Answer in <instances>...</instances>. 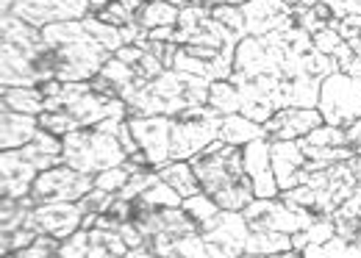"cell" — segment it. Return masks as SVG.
Masks as SVG:
<instances>
[{"label": "cell", "instance_id": "obj_26", "mask_svg": "<svg viewBox=\"0 0 361 258\" xmlns=\"http://www.w3.org/2000/svg\"><path fill=\"white\" fill-rule=\"evenodd\" d=\"M90 231V258H126L128 256V245L120 236V231L114 228H87Z\"/></svg>", "mask_w": 361, "mask_h": 258}, {"label": "cell", "instance_id": "obj_23", "mask_svg": "<svg viewBox=\"0 0 361 258\" xmlns=\"http://www.w3.org/2000/svg\"><path fill=\"white\" fill-rule=\"evenodd\" d=\"M339 17L331 11L328 3H317V6H292V25L295 28H303L306 34H319L325 28H336Z\"/></svg>", "mask_w": 361, "mask_h": 258}, {"label": "cell", "instance_id": "obj_34", "mask_svg": "<svg viewBox=\"0 0 361 258\" xmlns=\"http://www.w3.org/2000/svg\"><path fill=\"white\" fill-rule=\"evenodd\" d=\"M37 236H39V233L31 231V228H25V225L17 228V231H6V233H0V253H3V256H14L17 250L28 247Z\"/></svg>", "mask_w": 361, "mask_h": 258}, {"label": "cell", "instance_id": "obj_30", "mask_svg": "<svg viewBox=\"0 0 361 258\" xmlns=\"http://www.w3.org/2000/svg\"><path fill=\"white\" fill-rule=\"evenodd\" d=\"M180 206H183L186 214L197 222V231H206V228L214 222V216L223 211V209H220L209 195H203V192H197V195H192V197H183Z\"/></svg>", "mask_w": 361, "mask_h": 258}, {"label": "cell", "instance_id": "obj_41", "mask_svg": "<svg viewBox=\"0 0 361 258\" xmlns=\"http://www.w3.org/2000/svg\"><path fill=\"white\" fill-rule=\"evenodd\" d=\"M350 167H353V172H356V178L361 180V153H356V156L350 159Z\"/></svg>", "mask_w": 361, "mask_h": 258}, {"label": "cell", "instance_id": "obj_38", "mask_svg": "<svg viewBox=\"0 0 361 258\" xmlns=\"http://www.w3.org/2000/svg\"><path fill=\"white\" fill-rule=\"evenodd\" d=\"M336 31L345 42H361V14H348L336 23Z\"/></svg>", "mask_w": 361, "mask_h": 258}, {"label": "cell", "instance_id": "obj_32", "mask_svg": "<svg viewBox=\"0 0 361 258\" xmlns=\"http://www.w3.org/2000/svg\"><path fill=\"white\" fill-rule=\"evenodd\" d=\"M212 17H214L220 25H226L236 42H242V39L247 37V25H245L242 6H231V3H226V6H214V8H212Z\"/></svg>", "mask_w": 361, "mask_h": 258}, {"label": "cell", "instance_id": "obj_2", "mask_svg": "<svg viewBox=\"0 0 361 258\" xmlns=\"http://www.w3.org/2000/svg\"><path fill=\"white\" fill-rule=\"evenodd\" d=\"M45 42L53 47L56 56V78L61 84L92 81L106 61L114 56L103 42L94 39L87 20H67L42 28Z\"/></svg>", "mask_w": 361, "mask_h": 258}, {"label": "cell", "instance_id": "obj_15", "mask_svg": "<svg viewBox=\"0 0 361 258\" xmlns=\"http://www.w3.org/2000/svg\"><path fill=\"white\" fill-rule=\"evenodd\" d=\"M84 222V209L78 200H61V203H37L25 216V228L37 233H50L59 239H67L75 233Z\"/></svg>", "mask_w": 361, "mask_h": 258}, {"label": "cell", "instance_id": "obj_29", "mask_svg": "<svg viewBox=\"0 0 361 258\" xmlns=\"http://www.w3.org/2000/svg\"><path fill=\"white\" fill-rule=\"evenodd\" d=\"M303 256L306 258H361V245L348 239V236H339L334 233L331 239H325L322 245H309L303 247Z\"/></svg>", "mask_w": 361, "mask_h": 258}, {"label": "cell", "instance_id": "obj_25", "mask_svg": "<svg viewBox=\"0 0 361 258\" xmlns=\"http://www.w3.org/2000/svg\"><path fill=\"white\" fill-rule=\"evenodd\" d=\"M292 247V233H278V231H250L247 245H245V258L256 256H275L286 253Z\"/></svg>", "mask_w": 361, "mask_h": 258}, {"label": "cell", "instance_id": "obj_40", "mask_svg": "<svg viewBox=\"0 0 361 258\" xmlns=\"http://www.w3.org/2000/svg\"><path fill=\"white\" fill-rule=\"evenodd\" d=\"M322 3H328L331 11H334L339 20L348 17V14H361V0H322Z\"/></svg>", "mask_w": 361, "mask_h": 258}, {"label": "cell", "instance_id": "obj_22", "mask_svg": "<svg viewBox=\"0 0 361 258\" xmlns=\"http://www.w3.org/2000/svg\"><path fill=\"white\" fill-rule=\"evenodd\" d=\"M267 136V130L262 123H256V120H250V117H245V114H226L223 117V125H220V139L226 142V145H236V147H245L247 142H253V139H264Z\"/></svg>", "mask_w": 361, "mask_h": 258}, {"label": "cell", "instance_id": "obj_17", "mask_svg": "<svg viewBox=\"0 0 361 258\" xmlns=\"http://www.w3.org/2000/svg\"><path fill=\"white\" fill-rule=\"evenodd\" d=\"M247 37H267L272 31L295 28L292 25V6L283 0H247L242 3Z\"/></svg>", "mask_w": 361, "mask_h": 258}, {"label": "cell", "instance_id": "obj_21", "mask_svg": "<svg viewBox=\"0 0 361 258\" xmlns=\"http://www.w3.org/2000/svg\"><path fill=\"white\" fill-rule=\"evenodd\" d=\"M145 0H90V14L109 25H134Z\"/></svg>", "mask_w": 361, "mask_h": 258}, {"label": "cell", "instance_id": "obj_31", "mask_svg": "<svg viewBox=\"0 0 361 258\" xmlns=\"http://www.w3.org/2000/svg\"><path fill=\"white\" fill-rule=\"evenodd\" d=\"M209 106L220 114H236L239 111V92L231 81H212L209 86Z\"/></svg>", "mask_w": 361, "mask_h": 258}, {"label": "cell", "instance_id": "obj_16", "mask_svg": "<svg viewBox=\"0 0 361 258\" xmlns=\"http://www.w3.org/2000/svg\"><path fill=\"white\" fill-rule=\"evenodd\" d=\"M242 161H245V172L253 183V195L256 197H278L281 186L275 180V170H272V156H270V139H253L242 147Z\"/></svg>", "mask_w": 361, "mask_h": 258}, {"label": "cell", "instance_id": "obj_13", "mask_svg": "<svg viewBox=\"0 0 361 258\" xmlns=\"http://www.w3.org/2000/svg\"><path fill=\"white\" fill-rule=\"evenodd\" d=\"M176 42L195 44V47H214V50H223L226 44H239L226 25H220L212 17V8H206V6H192V8L180 11Z\"/></svg>", "mask_w": 361, "mask_h": 258}, {"label": "cell", "instance_id": "obj_24", "mask_svg": "<svg viewBox=\"0 0 361 258\" xmlns=\"http://www.w3.org/2000/svg\"><path fill=\"white\" fill-rule=\"evenodd\" d=\"M0 103L20 114H42L47 97L39 86H0Z\"/></svg>", "mask_w": 361, "mask_h": 258}, {"label": "cell", "instance_id": "obj_44", "mask_svg": "<svg viewBox=\"0 0 361 258\" xmlns=\"http://www.w3.org/2000/svg\"><path fill=\"white\" fill-rule=\"evenodd\" d=\"M226 3H231V6H242V3H247V0H226Z\"/></svg>", "mask_w": 361, "mask_h": 258}, {"label": "cell", "instance_id": "obj_8", "mask_svg": "<svg viewBox=\"0 0 361 258\" xmlns=\"http://www.w3.org/2000/svg\"><path fill=\"white\" fill-rule=\"evenodd\" d=\"M317 109L328 125L350 128L361 117V78L339 70L322 78Z\"/></svg>", "mask_w": 361, "mask_h": 258}, {"label": "cell", "instance_id": "obj_6", "mask_svg": "<svg viewBox=\"0 0 361 258\" xmlns=\"http://www.w3.org/2000/svg\"><path fill=\"white\" fill-rule=\"evenodd\" d=\"M64 139V164H70L73 170L97 175V172L109 170V167H120L126 161V147L120 145L117 133L103 130L100 125L92 128H78Z\"/></svg>", "mask_w": 361, "mask_h": 258}, {"label": "cell", "instance_id": "obj_18", "mask_svg": "<svg viewBox=\"0 0 361 258\" xmlns=\"http://www.w3.org/2000/svg\"><path fill=\"white\" fill-rule=\"evenodd\" d=\"M39 167L20 150H0V197H28Z\"/></svg>", "mask_w": 361, "mask_h": 258}, {"label": "cell", "instance_id": "obj_14", "mask_svg": "<svg viewBox=\"0 0 361 258\" xmlns=\"http://www.w3.org/2000/svg\"><path fill=\"white\" fill-rule=\"evenodd\" d=\"M11 14L42 31L56 23L84 20L90 14V0H14Z\"/></svg>", "mask_w": 361, "mask_h": 258}, {"label": "cell", "instance_id": "obj_36", "mask_svg": "<svg viewBox=\"0 0 361 258\" xmlns=\"http://www.w3.org/2000/svg\"><path fill=\"white\" fill-rule=\"evenodd\" d=\"M128 178H131V172L120 164V167H109V170L97 172V175H94V186H97V189H106V192H111V195H117V192L128 183Z\"/></svg>", "mask_w": 361, "mask_h": 258}, {"label": "cell", "instance_id": "obj_43", "mask_svg": "<svg viewBox=\"0 0 361 258\" xmlns=\"http://www.w3.org/2000/svg\"><path fill=\"white\" fill-rule=\"evenodd\" d=\"M283 3H289V6H317L319 0H283Z\"/></svg>", "mask_w": 361, "mask_h": 258}, {"label": "cell", "instance_id": "obj_11", "mask_svg": "<svg viewBox=\"0 0 361 258\" xmlns=\"http://www.w3.org/2000/svg\"><path fill=\"white\" fill-rule=\"evenodd\" d=\"M209 258H242L245 256V245L250 236V225L242 216V211H220L214 216V222L200 231Z\"/></svg>", "mask_w": 361, "mask_h": 258}, {"label": "cell", "instance_id": "obj_19", "mask_svg": "<svg viewBox=\"0 0 361 258\" xmlns=\"http://www.w3.org/2000/svg\"><path fill=\"white\" fill-rule=\"evenodd\" d=\"M325 120L319 114V109H281L275 111L270 120L264 123L267 139H300L306 133L319 128Z\"/></svg>", "mask_w": 361, "mask_h": 258}, {"label": "cell", "instance_id": "obj_27", "mask_svg": "<svg viewBox=\"0 0 361 258\" xmlns=\"http://www.w3.org/2000/svg\"><path fill=\"white\" fill-rule=\"evenodd\" d=\"M161 180H167L180 197H192L200 192V180H197V172L192 167V161H170L164 167H159Z\"/></svg>", "mask_w": 361, "mask_h": 258}, {"label": "cell", "instance_id": "obj_7", "mask_svg": "<svg viewBox=\"0 0 361 258\" xmlns=\"http://www.w3.org/2000/svg\"><path fill=\"white\" fill-rule=\"evenodd\" d=\"M45 111H67L78 123V128H92L109 117H131L123 97H106L94 92L90 81L64 84L56 97H47Z\"/></svg>", "mask_w": 361, "mask_h": 258}, {"label": "cell", "instance_id": "obj_20", "mask_svg": "<svg viewBox=\"0 0 361 258\" xmlns=\"http://www.w3.org/2000/svg\"><path fill=\"white\" fill-rule=\"evenodd\" d=\"M39 130V114H20L0 103V150L25 147Z\"/></svg>", "mask_w": 361, "mask_h": 258}, {"label": "cell", "instance_id": "obj_9", "mask_svg": "<svg viewBox=\"0 0 361 258\" xmlns=\"http://www.w3.org/2000/svg\"><path fill=\"white\" fill-rule=\"evenodd\" d=\"M242 216L247 219L250 231H278V233H295L319 219L306 209L286 206L281 197H253V203L242 209Z\"/></svg>", "mask_w": 361, "mask_h": 258}, {"label": "cell", "instance_id": "obj_10", "mask_svg": "<svg viewBox=\"0 0 361 258\" xmlns=\"http://www.w3.org/2000/svg\"><path fill=\"white\" fill-rule=\"evenodd\" d=\"M90 189H94V175L73 170L70 164H56L42 170L31 186V200L37 203H61V200H81Z\"/></svg>", "mask_w": 361, "mask_h": 258}, {"label": "cell", "instance_id": "obj_5", "mask_svg": "<svg viewBox=\"0 0 361 258\" xmlns=\"http://www.w3.org/2000/svg\"><path fill=\"white\" fill-rule=\"evenodd\" d=\"M356 186H359V178L350 167V161H339L334 167H325V170L309 175L306 183H300L295 189H283L278 197L286 206L306 209L314 216H334V211L353 195Z\"/></svg>", "mask_w": 361, "mask_h": 258}, {"label": "cell", "instance_id": "obj_35", "mask_svg": "<svg viewBox=\"0 0 361 258\" xmlns=\"http://www.w3.org/2000/svg\"><path fill=\"white\" fill-rule=\"evenodd\" d=\"M59 258H90V231L87 228H78L75 233H70L67 239H61Z\"/></svg>", "mask_w": 361, "mask_h": 258}, {"label": "cell", "instance_id": "obj_28", "mask_svg": "<svg viewBox=\"0 0 361 258\" xmlns=\"http://www.w3.org/2000/svg\"><path fill=\"white\" fill-rule=\"evenodd\" d=\"M180 8H176L173 3L167 0H153V3H145L142 11L136 14V25L142 31H153V28H161V25H178Z\"/></svg>", "mask_w": 361, "mask_h": 258}, {"label": "cell", "instance_id": "obj_37", "mask_svg": "<svg viewBox=\"0 0 361 258\" xmlns=\"http://www.w3.org/2000/svg\"><path fill=\"white\" fill-rule=\"evenodd\" d=\"M111 200H114V195L111 192H106V189H90L78 203H81V209H84V214H103L109 206H111Z\"/></svg>", "mask_w": 361, "mask_h": 258}, {"label": "cell", "instance_id": "obj_4", "mask_svg": "<svg viewBox=\"0 0 361 258\" xmlns=\"http://www.w3.org/2000/svg\"><path fill=\"white\" fill-rule=\"evenodd\" d=\"M197 172L200 192L209 195L220 209L226 211H242L247 203H253V183L245 172L242 147L223 145L214 153H197L189 159Z\"/></svg>", "mask_w": 361, "mask_h": 258}, {"label": "cell", "instance_id": "obj_39", "mask_svg": "<svg viewBox=\"0 0 361 258\" xmlns=\"http://www.w3.org/2000/svg\"><path fill=\"white\" fill-rule=\"evenodd\" d=\"M314 39V47L319 53H325V56H334V50L342 44V37H339V31L336 28H325V31H319L312 37Z\"/></svg>", "mask_w": 361, "mask_h": 258}, {"label": "cell", "instance_id": "obj_12", "mask_svg": "<svg viewBox=\"0 0 361 258\" xmlns=\"http://www.w3.org/2000/svg\"><path fill=\"white\" fill-rule=\"evenodd\" d=\"M233 56H236V44H226L223 50L180 44L178 53H176L173 70L200 75L206 81H228L231 78V70H233Z\"/></svg>", "mask_w": 361, "mask_h": 258}, {"label": "cell", "instance_id": "obj_1", "mask_svg": "<svg viewBox=\"0 0 361 258\" xmlns=\"http://www.w3.org/2000/svg\"><path fill=\"white\" fill-rule=\"evenodd\" d=\"M56 78V56L42 31L17 14L0 17V86H39Z\"/></svg>", "mask_w": 361, "mask_h": 258}, {"label": "cell", "instance_id": "obj_3", "mask_svg": "<svg viewBox=\"0 0 361 258\" xmlns=\"http://www.w3.org/2000/svg\"><path fill=\"white\" fill-rule=\"evenodd\" d=\"M209 86L212 81H206L200 75L180 73V70H164L159 78L147 81L134 92H126L123 100L128 103L131 117H153V114L176 117L183 109L206 106Z\"/></svg>", "mask_w": 361, "mask_h": 258}, {"label": "cell", "instance_id": "obj_33", "mask_svg": "<svg viewBox=\"0 0 361 258\" xmlns=\"http://www.w3.org/2000/svg\"><path fill=\"white\" fill-rule=\"evenodd\" d=\"M61 250V239L59 236H50V233H39L28 247L17 250V258H59Z\"/></svg>", "mask_w": 361, "mask_h": 258}, {"label": "cell", "instance_id": "obj_42", "mask_svg": "<svg viewBox=\"0 0 361 258\" xmlns=\"http://www.w3.org/2000/svg\"><path fill=\"white\" fill-rule=\"evenodd\" d=\"M11 8H14V0H0V17L11 14Z\"/></svg>", "mask_w": 361, "mask_h": 258}]
</instances>
